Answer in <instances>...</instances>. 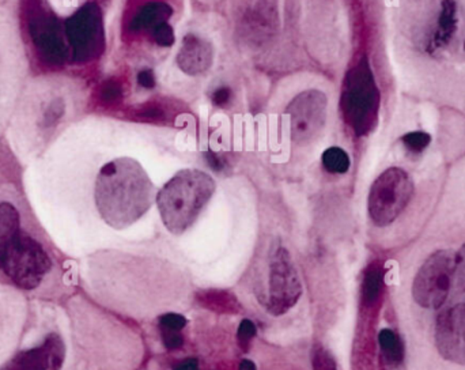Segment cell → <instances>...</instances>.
Instances as JSON below:
<instances>
[{
    "mask_svg": "<svg viewBox=\"0 0 465 370\" xmlns=\"http://www.w3.org/2000/svg\"><path fill=\"white\" fill-rule=\"evenodd\" d=\"M392 21L407 87L465 112V0H396Z\"/></svg>",
    "mask_w": 465,
    "mask_h": 370,
    "instance_id": "cell-1",
    "label": "cell"
},
{
    "mask_svg": "<svg viewBox=\"0 0 465 370\" xmlns=\"http://www.w3.org/2000/svg\"><path fill=\"white\" fill-rule=\"evenodd\" d=\"M157 194L145 168L131 157L106 162L94 183L97 211L106 225L116 230L127 229L148 214Z\"/></svg>",
    "mask_w": 465,
    "mask_h": 370,
    "instance_id": "cell-2",
    "label": "cell"
},
{
    "mask_svg": "<svg viewBox=\"0 0 465 370\" xmlns=\"http://www.w3.org/2000/svg\"><path fill=\"white\" fill-rule=\"evenodd\" d=\"M254 300L270 316L279 317L293 309L302 296L296 260L282 239L271 237L254 255L249 272Z\"/></svg>",
    "mask_w": 465,
    "mask_h": 370,
    "instance_id": "cell-3",
    "label": "cell"
},
{
    "mask_svg": "<svg viewBox=\"0 0 465 370\" xmlns=\"http://www.w3.org/2000/svg\"><path fill=\"white\" fill-rule=\"evenodd\" d=\"M216 191L211 174L200 169H183L157 194V207L165 227L181 236L199 219Z\"/></svg>",
    "mask_w": 465,
    "mask_h": 370,
    "instance_id": "cell-4",
    "label": "cell"
},
{
    "mask_svg": "<svg viewBox=\"0 0 465 370\" xmlns=\"http://www.w3.org/2000/svg\"><path fill=\"white\" fill-rule=\"evenodd\" d=\"M52 261L36 239L21 230L0 234V274L23 290L40 286Z\"/></svg>",
    "mask_w": 465,
    "mask_h": 370,
    "instance_id": "cell-5",
    "label": "cell"
},
{
    "mask_svg": "<svg viewBox=\"0 0 465 370\" xmlns=\"http://www.w3.org/2000/svg\"><path fill=\"white\" fill-rule=\"evenodd\" d=\"M289 138L296 147L315 145L328 121V97L318 88H306L287 104Z\"/></svg>",
    "mask_w": 465,
    "mask_h": 370,
    "instance_id": "cell-6",
    "label": "cell"
},
{
    "mask_svg": "<svg viewBox=\"0 0 465 370\" xmlns=\"http://www.w3.org/2000/svg\"><path fill=\"white\" fill-rule=\"evenodd\" d=\"M414 184L408 173L400 168L384 171L373 183L367 211L370 220L377 227H385L400 217L402 210L411 200Z\"/></svg>",
    "mask_w": 465,
    "mask_h": 370,
    "instance_id": "cell-7",
    "label": "cell"
},
{
    "mask_svg": "<svg viewBox=\"0 0 465 370\" xmlns=\"http://www.w3.org/2000/svg\"><path fill=\"white\" fill-rule=\"evenodd\" d=\"M379 104V93L370 70L365 62L354 67L346 77L340 98L343 116L357 133L369 130Z\"/></svg>",
    "mask_w": 465,
    "mask_h": 370,
    "instance_id": "cell-8",
    "label": "cell"
},
{
    "mask_svg": "<svg viewBox=\"0 0 465 370\" xmlns=\"http://www.w3.org/2000/svg\"><path fill=\"white\" fill-rule=\"evenodd\" d=\"M454 281V253L438 251L430 255L412 283L414 300L427 309H438L445 304Z\"/></svg>",
    "mask_w": 465,
    "mask_h": 370,
    "instance_id": "cell-9",
    "label": "cell"
},
{
    "mask_svg": "<svg viewBox=\"0 0 465 370\" xmlns=\"http://www.w3.org/2000/svg\"><path fill=\"white\" fill-rule=\"evenodd\" d=\"M64 32L78 60L94 58L104 44V21L101 10L97 4L87 3L65 22Z\"/></svg>",
    "mask_w": 465,
    "mask_h": 370,
    "instance_id": "cell-10",
    "label": "cell"
},
{
    "mask_svg": "<svg viewBox=\"0 0 465 370\" xmlns=\"http://www.w3.org/2000/svg\"><path fill=\"white\" fill-rule=\"evenodd\" d=\"M435 345L446 361L465 366V304L452 306L437 317Z\"/></svg>",
    "mask_w": 465,
    "mask_h": 370,
    "instance_id": "cell-11",
    "label": "cell"
},
{
    "mask_svg": "<svg viewBox=\"0 0 465 370\" xmlns=\"http://www.w3.org/2000/svg\"><path fill=\"white\" fill-rule=\"evenodd\" d=\"M64 355L62 339L52 333L40 348L22 351L1 370H60Z\"/></svg>",
    "mask_w": 465,
    "mask_h": 370,
    "instance_id": "cell-12",
    "label": "cell"
},
{
    "mask_svg": "<svg viewBox=\"0 0 465 370\" xmlns=\"http://www.w3.org/2000/svg\"><path fill=\"white\" fill-rule=\"evenodd\" d=\"M176 62L178 68L190 77H200L206 74L214 63L211 41L197 33L185 34L178 46Z\"/></svg>",
    "mask_w": 465,
    "mask_h": 370,
    "instance_id": "cell-13",
    "label": "cell"
},
{
    "mask_svg": "<svg viewBox=\"0 0 465 370\" xmlns=\"http://www.w3.org/2000/svg\"><path fill=\"white\" fill-rule=\"evenodd\" d=\"M32 32L34 41L51 60H60L67 53L62 27L52 15L39 13L33 20Z\"/></svg>",
    "mask_w": 465,
    "mask_h": 370,
    "instance_id": "cell-14",
    "label": "cell"
},
{
    "mask_svg": "<svg viewBox=\"0 0 465 370\" xmlns=\"http://www.w3.org/2000/svg\"><path fill=\"white\" fill-rule=\"evenodd\" d=\"M173 8L164 0H148L136 7L128 22V32L135 36H146L162 22H169Z\"/></svg>",
    "mask_w": 465,
    "mask_h": 370,
    "instance_id": "cell-15",
    "label": "cell"
},
{
    "mask_svg": "<svg viewBox=\"0 0 465 370\" xmlns=\"http://www.w3.org/2000/svg\"><path fill=\"white\" fill-rule=\"evenodd\" d=\"M321 164H322V168L331 174L347 173L351 166L348 154L338 146L329 147L322 152Z\"/></svg>",
    "mask_w": 465,
    "mask_h": 370,
    "instance_id": "cell-16",
    "label": "cell"
},
{
    "mask_svg": "<svg viewBox=\"0 0 465 370\" xmlns=\"http://www.w3.org/2000/svg\"><path fill=\"white\" fill-rule=\"evenodd\" d=\"M382 354L385 359L392 365H399L402 359V348L399 336L389 328H384L379 333Z\"/></svg>",
    "mask_w": 465,
    "mask_h": 370,
    "instance_id": "cell-17",
    "label": "cell"
},
{
    "mask_svg": "<svg viewBox=\"0 0 465 370\" xmlns=\"http://www.w3.org/2000/svg\"><path fill=\"white\" fill-rule=\"evenodd\" d=\"M381 286H382V272L380 268L372 267L363 281L362 296L366 304H372L380 296Z\"/></svg>",
    "mask_w": 465,
    "mask_h": 370,
    "instance_id": "cell-18",
    "label": "cell"
},
{
    "mask_svg": "<svg viewBox=\"0 0 465 370\" xmlns=\"http://www.w3.org/2000/svg\"><path fill=\"white\" fill-rule=\"evenodd\" d=\"M65 113V104L63 98L56 97L52 98L44 108L43 116H41V127L43 128H51L55 127Z\"/></svg>",
    "mask_w": 465,
    "mask_h": 370,
    "instance_id": "cell-19",
    "label": "cell"
},
{
    "mask_svg": "<svg viewBox=\"0 0 465 370\" xmlns=\"http://www.w3.org/2000/svg\"><path fill=\"white\" fill-rule=\"evenodd\" d=\"M148 39L159 48H170L176 44V32L170 21L162 22L148 34Z\"/></svg>",
    "mask_w": 465,
    "mask_h": 370,
    "instance_id": "cell-20",
    "label": "cell"
},
{
    "mask_svg": "<svg viewBox=\"0 0 465 370\" xmlns=\"http://www.w3.org/2000/svg\"><path fill=\"white\" fill-rule=\"evenodd\" d=\"M402 145L405 149H408L412 152H422L431 142V138L428 133L422 132V131H415V132H408L402 138Z\"/></svg>",
    "mask_w": 465,
    "mask_h": 370,
    "instance_id": "cell-21",
    "label": "cell"
},
{
    "mask_svg": "<svg viewBox=\"0 0 465 370\" xmlns=\"http://www.w3.org/2000/svg\"><path fill=\"white\" fill-rule=\"evenodd\" d=\"M158 324L161 329H168V331H181L183 328L187 326V319L174 312H166L159 315L158 317Z\"/></svg>",
    "mask_w": 465,
    "mask_h": 370,
    "instance_id": "cell-22",
    "label": "cell"
},
{
    "mask_svg": "<svg viewBox=\"0 0 465 370\" xmlns=\"http://www.w3.org/2000/svg\"><path fill=\"white\" fill-rule=\"evenodd\" d=\"M313 368L315 370H336L331 355L324 348L315 350L313 354Z\"/></svg>",
    "mask_w": 465,
    "mask_h": 370,
    "instance_id": "cell-23",
    "label": "cell"
},
{
    "mask_svg": "<svg viewBox=\"0 0 465 370\" xmlns=\"http://www.w3.org/2000/svg\"><path fill=\"white\" fill-rule=\"evenodd\" d=\"M232 91L229 86H219L212 91V104L218 108H225L232 103Z\"/></svg>",
    "mask_w": 465,
    "mask_h": 370,
    "instance_id": "cell-24",
    "label": "cell"
},
{
    "mask_svg": "<svg viewBox=\"0 0 465 370\" xmlns=\"http://www.w3.org/2000/svg\"><path fill=\"white\" fill-rule=\"evenodd\" d=\"M161 336L165 348L168 350H177L184 345V336L181 331H168L161 329Z\"/></svg>",
    "mask_w": 465,
    "mask_h": 370,
    "instance_id": "cell-25",
    "label": "cell"
},
{
    "mask_svg": "<svg viewBox=\"0 0 465 370\" xmlns=\"http://www.w3.org/2000/svg\"><path fill=\"white\" fill-rule=\"evenodd\" d=\"M454 282L465 286V244L454 253Z\"/></svg>",
    "mask_w": 465,
    "mask_h": 370,
    "instance_id": "cell-26",
    "label": "cell"
},
{
    "mask_svg": "<svg viewBox=\"0 0 465 370\" xmlns=\"http://www.w3.org/2000/svg\"><path fill=\"white\" fill-rule=\"evenodd\" d=\"M256 335V324L249 319H244L238 326V339L242 342H249Z\"/></svg>",
    "mask_w": 465,
    "mask_h": 370,
    "instance_id": "cell-27",
    "label": "cell"
},
{
    "mask_svg": "<svg viewBox=\"0 0 465 370\" xmlns=\"http://www.w3.org/2000/svg\"><path fill=\"white\" fill-rule=\"evenodd\" d=\"M138 84L145 88H152L157 85L155 75L151 70H143L138 74Z\"/></svg>",
    "mask_w": 465,
    "mask_h": 370,
    "instance_id": "cell-28",
    "label": "cell"
},
{
    "mask_svg": "<svg viewBox=\"0 0 465 370\" xmlns=\"http://www.w3.org/2000/svg\"><path fill=\"white\" fill-rule=\"evenodd\" d=\"M120 95H122V90L116 84H107L103 90V97L105 101H116Z\"/></svg>",
    "mask_w": 465,
    "mask_h": 370,
    "instance_id": "cell-29",
    "label": "cell"
},
{
    "mask_svg": "<svg viewBox=\"0 0 465 370\" xmlns=\"http://www.w3.org/2000/svg\"><path fill=\"white\" fill-rule=\"evenodd\" d=\"M174 370H199V364L196 359L193 358H190V359H185L183 361L181 364H178Z\"/></svg>",
    "mask_w": 465,
    "mask_h": 370,
    "instance_id": "cell-30",
    "label": "cell"
},
{
    "mask_svg": "<svg viewBox=\"0 0 465 370\" xmlns=\"http://www.w3.org/2000/svg\"><path fill=\"white\" fill-rule=\"evenodd\" d=\"M238 370H256V366L251 359H242Z\"/></svg>",
    "mask_w": 465,
    "mask_h": 370,
    "instance_id": "cell-31",
    "label": "cell"
}]
</instances>
